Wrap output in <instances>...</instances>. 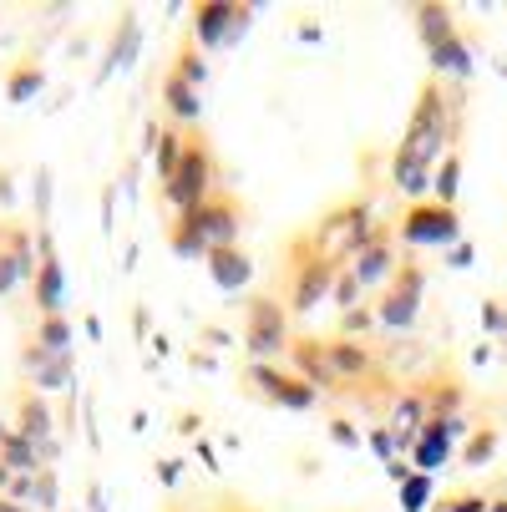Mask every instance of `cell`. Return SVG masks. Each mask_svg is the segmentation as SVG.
I'll return each instance as SVG.
<instances>
[{
    "mask_svg": "<svg viewBox=\"0 0 507 512\" xmlns=\"http://www.w3.org/2000/svg\"><path fill=\"white\" fill-rule=\"evenodd\" d=\"M203 183H208V168H203V158H198V153H183L178 173L168 178V193H173V203H178V208H188V213H193V203L203 198Z\"/></svg>",
    "mask_w": 507,
    "mask_h": 512,
    "instance_id": "obj_1",
    "label": "cell"
},
{
    "mask_svg": "<svg viewBox=\"0 0 507 512\" xmlns=\"http://www.w3.org/2000/svg\"><path fill=\"white\" fill-rule=\"evenodd\" d=\"M279 340H284L279 310H274V305H254V335H249L254 355H274V350H279Z\"/></svg>",
    "mask_w": 507,
    "mask_h": 512,
    "instance_id": "obj_2",
    "label": "cell"
},
{
    "mask_svg": "<svg viewBox=\"0 0 507 512\" xmlns=\"http://www.w3.org/2000/svg\"><path fill=\"white\" fill-rule=\"evenodd\" d=\"M406 234L421 239V244H431V239H452V234H457V218H452L447 208H442V213H431V208H426V213H416L411 224H406Z\"/></svg>",
    "mask_w": 507,
    "mask_h": 512,
    "instance_id": "obj_3",
    "label": "cell"
},
{
    "mask_svg": "<svg viewBox=\"0 0 507 512\" xmlns=\"http://www.w3.org/2000/svg\"><path fill=\"white\" fill-rule=\"evenodd\" d=\"M188 229H208L219 244H229V239H234V218H229V213H203V208H193V213H188Z\"/></svg>",
    "mask_w": 507,
    "mask_h": 512,
    "instance_id": "obj_4",
    "label": "cell"
},
{
    "mask_svg": "<svg viewBox=\"0 0 507 512\" xmlns=\"http://www.w3.org/2000/svg\"><path fill=\"white\" fill-rule=\"evenodd\" d=\"M411 305H416V274L406 279L401 295H391V300H386V325H406V320H411Z\"/></svg>",
    "mask_w": 507,
    "mask_h": 512,
    "instance_id": "obj_5",
    "label": "cell"
},
{
    "mask_svg": "<svg viewBox=\"0 0 507 512\" xmlns=\"http://www.w3.org/2000/svg\"><path fill=\"white\" fill-rule=\"evenodd\" d=\"M213 264H219V284H244V274H249L244 254H229V249L213 254Z\"/></svg>",
    "mask_w": 507,
    "mask_h": 512,
    "instance_id": "obj_6",
    "label": "cell"
},
{
    "mask_svg": "<svg viewBox=\"0 0 507 512\" xmlns=\"http://www.w3.org/2000/svg\"><path fill=\"white\" fill-rule=\"evenodd\" d=\"M6 467H26V472H36V447L26 442V436H6Z\"/></svg>",
    "mask_w": 507,
    "mask_h": 512,
    "instance_id": "obj_7",
    "label": "cell"
},
{
    "mask_svg": "<svg viewBox=\"0 0 507 512\" xmlns=\"http://www.w3.org/2000/svg\"><path fill=\"white\" fill-rule=\"evenodd\" d=\"M198 31H203V41H224V26L219 21H234V11L229 6H208V11H198Z\"/></svg>",
    "mask_w": 507,
    "mask_h": 512,
    "instance_id": "obj_8",
    "label": "cell"
},
{
    "mask_svg": "<svg viewBox=\"0 0 507 512\" xmlns=\"http://www.w3.org/2000/svg\"><path fill=\"white\" fill-rule=\"evenodd\" d=\"M168 102H173L178 117H198V97L188 92V82H173V87H168Z\"/></svg>",
    "mask_w": 507,
    "mask_h": 512,
    "instance_id": "obj_9",
    "label": "cell"
},
{
    "mask_svg": "<svg viewBox=\"0 0 507 512\" xmlns=\"http://www.w3.org/2000/svg\"><path fill=\"white\" fill-rule=\"evenodd\" d=\"M21 436H26V442H31V436H46V411L41 406H26V416H21Z\"/></svg>",
    "mask_w": 507,
    "mask_h": 512,
    "instance_id": "obj_10",
    "label": "cell"
},
{
    "mask_svg": "<svg viewBox=\"0 0 507 512\" xmlns=\"http://www.w3.org/2000/svg\"><path fill=\"white\" fill-rule=\"evenodd\" d=\"M320 289H325V269H310V274L300 279V305H310V300L320 295Z\"/></svg>",
    "mask_w": 507,
    "mask_h": 512,
    "instance_id": "obj_11",
    "label": "cell"
},
{
    "mask_svg": "<svg viewBox=\"0 0 507 512\" xmlns=\"http://www.w3.org/2000/svg\"><path fill=\"white\" fill-rule=\"evenodd\" d=\"M56 295H61V274H56V264H46V274H41V300L56 305Z\"/></svg>",
    "mask_w": 507,
    "mask_h": 512,
    "instance_id": "obj_12",
    "label": "cell"
},
{
    "mask_svg": "<svg viewBox=\"0 0 507 512\" xmlns=\"http://www.w3.org/2000/svg\"><path fill=\"white\" fill-rule=\"evenodd\" d=\"M335 365H340V371H360V365H366V355H360L355 345H340V350H335Z\"/></svg>",
    "mask_w": 507,
    "mask_h": 512,
    "instance_id": "obj_13",
    "label": "cell"
},
{
    "mask_svg": "<svg viewBox=\"0 0 507 512\" xmlns=\"http://www.w3.org/2000/svg\"><path fill=\"white\" fill-rule=\"evenodd\" d=\"M376 274H386V254H381V249L360 259V279H376Z\"/></svg>",
    "mask_w": 507,
    "mask_h": 512,
    "instance_id": "obj_14",
    "label": "cell"
},
{
    "mask_svg": "<svg viewBox=\"0 0 507 512\" xmlns=\"http://www.w3.org/2000/svg\"><path fill=\"white\" fill-rule=\"evenodd\" d=\"M21 274H31V269H21L16 259H0V289H11V284H16Z\"/></svg>",
    "mask_w": 507,
    "mask_h": 512,
    "instance_id": "obj_15",
    "label": "cell"
},
{
    "mask_svg": "<svg viewBox=\"0 0 507 512\" xmlns=\"http://www.w3.org/2000/svg\"><path fill=\"white\" fill-rule=\"evenodd\" d=\"M421 497H426V477H416V482L406 487V507L416 512V507H421Z\"/></svg>",
    "mask_w": 507,
    "mask_h": 512,
    "instance_id": "obj_16",
    "label": "cell"
},
{
    "mask_svg": "<svg viewBox=\"0 0 507 512\" xmlns=\"http://www.w3.org/2000/svg\"><path fill=\"white\" fill-rule=\"evenodd\" d=\"M452 183H457V163H447V168H442V198H452V193H457Z\"/></svg>",
    "mask_w": 507,
    "mask_h": 512,
    "instance_id": "obj_17",
    "label": "cell"
},
{
    "mask_svg": "<svg viewBox=\"0 0 507 512\" xmlns=\"http://www.w3.org/2000/svg\"><path fill=\"white\" fill-rule=\"evenodd\" d=\"M46 345H66V330H61V320H51V325H46Z\"/></svg>",
    "mask_w": 507,
    "mask_h": 512,
    "instance_id": "obj_18",
    "label": "cell"
},
{
    "mask_svg": "<svg viewBox=\"0 0 507 512\" xmlns=\"http://www.w3.org/2000/svg\"><path fill=\"white\" fill-rule=\"evenodd\" d=\"M183 77H188V82H198V77H203V61H193V56H188V61H183Z\"/></svg>",
    "mask_w": 507,
    "mask_h": 512,
    "instance_id": "obj_19",
    "label": "cell"
},
{
    "mask_svg": "<svg viewBox=\"0 0 507 512\" xmlns=\"http://www.w3.org/2000/svg\"><path fill=\"white\" fill-rule=\"evenodd\" d=\"M0 512H21V507H16V502H0Z\"/></svg>",
    "mask_w": 507,
    "mask_h": 512,
    "instance_id": "obj_20",
    "label": "cell"
},
{
    "mask_svg": "<svg viewBox=\"0 0 507 512\" xmlns=\"http://www.w3.org/2000/svg\"><path fill=\"white\" fill-rule=\"evenodd\" d=\"M6 472H11V467H0V487H6Z\"/></svg>",
    "mask_w": 507,
    "mask_h": 512,
    "instance_id": "obj_21",
    "label": "cell"
},
{
    "mask_svg": "<svg viewBox=\"0 0 507 512\" xmlns=\"http://www.w3.org/2000/svg\"><path fill=\"white\" fill-rule=\"evenodd\" d=\"M0 442H6V431H0Z\"/></svg>",
    "mask_w": 507,
    "mask_h": 512,
    "instance_id": "obj_22",
    "label": "cell"
},
{
    "mask_svg": "<svg viewBox=\"0 0 507 512\" xmlns=\"http://www.w3.org/2000/svg\"><path fill=\"white\" fill-rule=\"evenodd\" d=\"M497 512H507V507H497Z\"/></svg>",
    "mask_w": 507,
    "mask_h": 512,
    "instance_id": "obj_23",
    "label": "cell"
}]
</instances>
